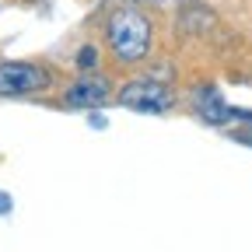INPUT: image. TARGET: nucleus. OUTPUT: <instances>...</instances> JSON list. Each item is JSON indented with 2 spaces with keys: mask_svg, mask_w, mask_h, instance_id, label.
I'll use <instances>...</instances> for the list:
<instances>
[{
  "mask_svg": "<svg viewBox=\"0 0 252 252\" xmlns=\"http://www.w3.org/2000/svg\"><path fill=\"white\" fill-rule=\"evenodd\" d=\"M105 42H109L112 56L123 63V67H133V63L147 60V53L154 46V25L137 7H119V11L109 14Z\"/></svg>",
  "mask_w": 252,
  "mask_h": 252,
  "instance_id": "1",
  "label": "nucleus"
},
{
  "mask_svg": "<svg viewBox=\"0 0 252 252\" xmlns=\"http://www.w3.org/2000/svg\"><path fill=\"white\" fill-rule=\"evenodd\" d=\"M56 84V70L35 60H4L0 63V98H25Z\"/></svg>",
  "mask_w": 252,
  "mask_h": 252,
  "instance_id": "2",
  "label": "nucleus"
},
{
  "mask_svg": "<svg viewBox=\"0 0 252 252\" xmlns=\"http://www.w3.org/2000/svg\"><path fill=\"white\" fill-rule=\"evenodd\" d=\"M116 102H119L123 109H133V112L165 116V112L175 109L179 98H175V91H172L161 77L147 74V77H137V81H130V84H123L119 94H116Z\"/></svg>",
  "mask_w": 252,
  "mask_h": 252,
  "instance_id": "3",
  "label": "nucleus"
},
{
  "mask_svg": "<svg viewBox=\"0 0 252 252\" xmlns=\"http://www.w3.org/2000/svg\"><path fill=\"white\" fill-rule=\"evenodd\" d=\"M112 98V81L102 74H81L77 81H70L63 88L60 102L67 109H98Z\"/></svg>",
  "mask_w": 252,
  "mask_h": 252,
  "instance_id": "4",
  "label": "nucleus"
},
{
  "mask_svg": "<svg viewBox=\"0 0 252 252\" xmlns=\"http://www.w3.org/2000/svg\"><path fill=\"white\" fill-rule=\"evenodd\" d=\"M193 109H196V116H200L203 123H210V126H224V123H231V119L242 116V112H235V109L224 102V94H220L214 84H203V88L193 91Z\"/></svg>",
  "mask_w": 252,
  "mask_h": 252,
  "instance_id": "5",
  "label": "nucleus"
},
{
  "mask_svg": "<svg viewBox=\"0 0 252 252\" xmlns=\"http://www.w3.org/2000/svg\"><path fill=\"white\" fill-rule=\"evenodd\" d=\"M94 67H98V49H94V46H84V49L77 53V70L94 74Z\"/></svg>",
  "mask_w": 252,
  "mask_h": 252,
  "instance_id": "6",
  "label": "nucleus"
},
{
  "mask_svg": "<svg viewBox=\"0 0 252 252\" xmlns=\"http://www.w3.org/2000/svg\"><path fill=\"white\" fill-rule=\"evenodd\" d=\"M7 210H11V200H7L4 193H0V214H7Z\"/></svg>",
  "mask_w": 252,
  "mask_h": 252,
  "instance_id": "7",
  "label": "nucleus"
}]
</instances>
